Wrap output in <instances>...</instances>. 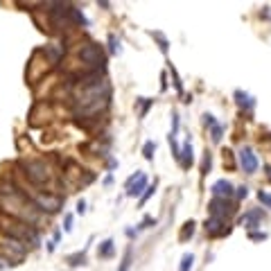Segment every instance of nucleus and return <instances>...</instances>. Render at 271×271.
Segmentation results:
<instances>
[{"mask_svg": "<svg viewBox=\"0 0 271 271\" xmlns=\"http://www.w3.org/2000/svg\"><path fill=\"white\" fill-rule=\"evenodd\" d=\"M16 167L21 170V174H23L27 181L34 185V188H50L54 183V172L52 167L47 165L43 158H21L16 163Z\"/></svg>", "mask_w": 271, "mask_h": 271, "instance_id": "f257e3e1", "label": "nucleus"}, {"mask_svg": "<svg viewBox=\"0 0 271 271\" xmlns=\"http://www.w3.org/2000/svg\"><path fill=\"white\" fill-rule=\"evenodd\" d=\"M0 233L7 237H14V240H21L23 244H32V247H39L41 235H39V228L25 224V222H18V219H2L0 222Z\"/></svg>", "mask_w": 271, "mask_h": 271, "instance_id": "f03ea898", "label": "nucleus"}, {"mask_svg": "<svg viewBox=\"0 0 271 271\" xmlns=\"http://www.w3.org/2000/svg\"><path fill=\"white\" fill-rule=\"evenodd\" d=\"M25 197L30 199V203L41 212V215H57V212L64 208V197L54 195L50 190H36V192H30V195H25Z\"/></svg>", "mask_w": 271, "mask_h": 271, "instance_id": "7ed1b4c3", "label": "nucleus"}, {"mask_svg": "<svg viewBox=\"0 0 271 271\" xmlns=\"http://www.w3.org/2000/svg\"><path fill=\"white\" fill-rule=\"evenodd\" d=\"M77 54H79V61L86 66V70H104L106 54H104L100 43H95V41L84 43Z\"/></svg>", "mask_w": 271, "mask_h": 271, "instance_id": "20e7f679", "label": "nucleus"}, {"mask_svg": "<svg viewBox=\"0 0 271 271\" xmlns=\"http://www.w3.org/2000/svg\"><path fill=\"white\" fill-rule=\"evenodd\" d=\"M25 255H27V244L0 233V258H5L9 265H18Z\"/></svg>", "mask_w": 271, "mask_h": 271, "instance_id": "39448f33", "label": "nucleus"}, {"mask_svg": "<svg viewBox=\"0 0 271 271\" xmlns=\"http://www.w3.org/2000/svg\"><path fill=\"white\" fill-rule=\"evenodd\" d=\"M208 212L210 217H219V219H230L237 212L235 203L230 199H219V197H212V201L208 203Z\"/></svg>", "mask_w": 271, "mask_h": 271, "instance_id": "423d86ee", "label": "nucleus"}, {"mask_svg": "<svg viewBox=\"0 0 271 271\" xmlns=\"http://www.w3.org/2000/svg\"><path fill=\"white\" fill-rule=\"evenodd\" d=\"M149 188V179L142 174V172H136V174H131L129 179H127V183H124V195L127 197H138V195H142L145 190Z\"/></svg>", "mask_w": 271, "mask_h": 271, "instance_id": "0eeeda50", "label": "nucleus"}, {"mask_svg": "<svg viewBox=\"0 0 271 271\" xmlns=\"http://www.w3.org/2000/svg\"><path fill=\"white\" fill-rule=\"evenodd\" d=\"M237 163H240V167L244 170V174H255L260 167V160L251 147H242L240 152H237Z\"/></svg>", "mask_w": 271, "mask_h": 271, "instance_id": "6e6552de", "label": "nucleus"}, {"mask_svg": "<svg viewBox=\"0 0 271 271\" xmlns=\"http://www.w3.org/2000/svg\"><path fill=\"white\" fill-rule=\"evenodd\" d=\"M206 233L208 237H224L230 233V224L228 219H219V217H208L206 219Z\"/></svg>", "mask_w": 271, "mask_h": 271, "instance_id": "1a4fd4ad", "label": "nucleus"}, {"mask_svg": "<svg viewBox=\"0 0 271 271\" xmlns=\"http://www.w3.org/2000/svg\"><path fill=\"white\" fill-rule=\"evenodd\" d=\"M262 219H265V212L260 210V208H253V210H247L244 215L240 217V224L248 230H255L260 224H262Z\"/></svg>", "mask_w": 271, "mask_h": 271, "instance_id": "9d476101", "label": "nucleus"}, {"mask_svg": "<svg viewBox=\"0 0 271 271\" xmlns=\"http://www.w3.org/2000/svg\"><path fill=\"white\" fill-rule=\"evenodd\" d=\"M212 197H219V199H233V195H235V185L230 181H226V179H219V181L212 183L210 188Z\"/></svg>", "mask_w": 271, "mask_h": 271, "instance_id": "9b49d317", "label": "nucleus"}, {"mask_svg": "<svg viewBox=\"0 0 271 271\" xmlns=\"http://www.w3.org/2000/svg\"><path fill=\"white\" fill-rule=\"evenodd\" d=\"M203 124L210 129V140L212 142H222V136H224V127L215 120V115L210 113H203Z\"/></svg>", "mask_w": 271, "mask_h": 271, "instance_id": "f8f14e48", "label": "nucleus"}, {"mask_svg": "<svg viewBox=\"0 0 271 271\" xmlns=\"http://www.w3.org/2000/svg\"><path fill=\"white\" fill-rule=\"evenodd\" d=\"M233 95H235L237 106H240V109L247 113V115H251V111H253V106H255V97H253V95L244 93V90H235Z\"/></svg>", "mask_w": 271, "mask_h": 271, "instance_id": "ddd939ff", "label": "nucleus"}, {"mask_svg": "<svg viewBox=\"0 0 271 271\" xmlns=\"http://www.w3.org/2000/svg\"><path fill=\"white\" fill-rule=\"evenodd\" d=\"M192 163H195V156H192V140H190V138H185V142H183V147H181V158H179V165H181L183 170H190V167H192Z\"/></svg>", "mask_w": 271, "mask_h": 271, "instance_id": "4468645a", "label": "nucleus"}, {"mask_svg": "<svg viewBox=\"0 0 271 271\" xmlns=\"http://www.w3.org/2000/svg\"><path fill=\"white\" fill-rule=\"evenodd\" d=\"M113 251H115V242L109 237V240H104L100 244V248H97V255H100V258H111Z\"/></svg>", "mask_w": 271, "mask_h": 271, "instance_id": "2eb2a0df", "label": "nucleus"}, {"mask_svg": "<svg viewBox=\"0 0 271 271\" xmlns=\"http://www.w3.org/2000/svg\"><path fill=\"white\" fill-rule=\"evenodd\" d=\"M195 222H192V219H190V222H185V224H183V228H181V233H179V242H188L190 237L195 235Z\"/></svg>", "mask_w": 271, "mask_h": 271, "instance_id": "dca6fc26", "label": "nucleus"}, {"mask_svg": "<svg viewBox=\"0 0 271 271\" xmlns=\"http://www.w3.org/2000/svg\"><path fill=\"white\" fill-rule=\"evenodd\" d=\"M167 72H170L172 79H174V89H177V93L183 97V82H181V77H179V70L172 64H167Z\"/></svg>", "mask_w": 271, "mask_h": 271, "instance_id": "f3484780", "label": "nucleus"}, {"mask_svg": "<svg viewBox=\"0 0 271 271\" xmlns=\"http://www.w3.org/2000/svg\"><path fill=\"white\" fill-rule=\"evenodd\" d=\"M131 258H134V247H127L124 248V255H122V262H120V269L118 271H127L131 267Z\"/></svg>", "mask_w": 271, "mask_h": 271, "instance_id": "a211bd4d", "label": "nucleus"}, {"mask_svg": "<svg viewBox=\"0 0 271 271\" xmlns=\"http://www.w3.org/2000/svg\"><path fill=\"white\" fill-rule=\"evenodd\" d=\"M138 104H140V111H138V115H140V120L142 118H147V111L152 109V104H154V100H149V97H138Z\"/></svg>", "mask_w": 271, "mask_h": 271, "instance_id": "6ab92c4d", "label": "nucleus"}, {"mask_svg": "<svg viewBox=\"0 0 271 271\" xmlns=\"http://www.w3.org/2000/svg\"><path fill=\"white\" fill-rule=\"evenodd\" d=\"M68 265L70 267H79V265H84L86 262V251H79V253H72V255H68Z\"/></svg>", "mask_w": 271, "mask_h": 271, "instance_id": "aec40b11", "label": "nucleus"}, {"mask_svg": "<svg viewBox=\"0 0 271 271\" xmlns=\"http://www.w3.org/2000/svg\"><path fill=\"white\" fill-rule=\"evenodd\" d=\"M210 167H212V154L208 152H203V160H201V177H206L208 172H210Z\"/></svg>", "mask_w": 271, "mask_h": 271, "instance_id": "412c9836", "label": "nucleus"}, {"mask_svg": "<svg viewBox=\"0 0 271 271\" xmlns=\"http://www.w3.org/2000/svg\"><path fill=\"white\" fill-rule=\"evenodd\" d=\"M154 152H156V142L154 140H147L142 145V156H145V160H154Z\"/></svg>", "mask_w": 271, "mask_h": 271, "instance_id": "4be33fe9", "label": "nucleus"}, {"mask_svg": "<svg viewBox=\"0 0 271 271\" xmlns=\"http://www.w3.org/2000/svg\"><path fill=\"white\" fill-rule=\"evenodd\" d=\"M149 34L154 36V39H156V41H158V47H160V52L163 54H167V47H170V43H167V39L163 34H160V32H149Z\"/></svg>", "mask_w": 271, "mask_h": 271, "instance_id": "5701e85b", "label": "nucleus"}, {"mask_svg": "<svg viewBox=\"0 0 271 271\" xmlns=\"http://www.w3.org/2000/svg\"><path fill=\"white\" fill-rule=\"evenodd\" d=\"M192 262H195V255H192V253H183L179 271H190V269H192Z\"/></svg>", "mask_w": 271, "mask_h": 271, "instance_id": "b1692460", "label": "nucleus"}, {"mask_svg": "<svg viewBox=\"0 0 271 271\" xmlns=\"http://www.w3.org/2000/svg\"><path fill=\"white\" fill-rule=\"evenodd\" d=\"M154 192H156V183H154V185H149V188L147 190H145V192H142V195H140V201H138V206H145V203H147V201L149 199H152V195H154Z\"/></svg>", "mask_w": 271, "mask_h": 271, "instance_id": "393cba45", "label": "nucleus"}, {"mask_svg": "<svg viewBox=\"0 0 271 271\" xmlns=\"http://www.w3.org/2000/svg\"><path fill=\"white\" fill-rule=\"evenodd\" d=\"M258 201L265 208H271V192H265V190H258Z\"/></svg>", "mask_w": 271, "mask_h": 271, "instance_id": "a878e982", "label": "nucleus"}, {"mask_svg": "<svg viewBox=\"0 0 271 271\" xmlns=\"http://www.w3.org/2000/svg\"><path fill=\"white\" fill-rule=\"evenodd\" d=\"M109 52H111V54L120 52V41L115 39V34H109Z\"/></svg>", "mask_w": 271, "mask_h": 271, "instance_id": "bb28decb", "label": "nucleus"}, {"mask_svg": "<svg viewBox=\"0 0 271 271\" xmlns=\"http://www.w3.org/2000/svg\"><path fill=\"white\" fill-rule=\"evenodd\" d=\"M248 240L262 242V240H267V233H262V230H248Z\"/></svg>", "mask_w": 271, "mask_h": 271, "instance_id": "cd10ccee", "label": "nucleus"}, {"mask_svg": "<svg viewBox=\"0 0 271 271\" xmlns=\"http://www.w3.org/2000/svg\"><path fill=\"white\" fill-rule=\"evenodd\" d=\"M177 134H179V113L172 111V131H170V136L177 138Z\"/></svg>", "mask_w": 271, "mask_h": 271, "instance_id": "c85d7f7f", "label": "nucleus"}, {"mask_svg": "<svg viewBox=\"0 0 271 271\" xmlns=\"http://www.w3.org/2000/svg\"><path fill=\"white\" fill-rule=\"evenodd\" d=\"M226 163H228L230 170L235 167V160H233V152H230V149H224V167H226Z\"/></svg>", "mask_w": 271, "mask_h": 271, "instance_id": "c756f323", "label": "nucleus"}, {"mask_svg": "<svg viewBox=\"0 0 271 271\" xmlns=\"http://www.w3.org/2000/svg\"><path fill=\"white\" fill-rule=\"evenodd\" d=\"M64 230L66 233H70L72 230V215L70 212H66V217H64Z\"/></svg>", "mask_w": 271, "mask_h": 271, "instance_id": "7c9ffc66", "label": "nucleus"}, {"mask_svg": "<svg viewBox=\"0 0 271 271\" xmlns=\"http://www.w3.org/2000/svg\"><path fill=\"white\" fill-rule=\"evenodd\" d=\"M149 226H156V219L145 217V219L140 222V226H138V230H145V228H149Z\"/></svg>", "mask_w": 271, "mask_h": 271, "instance_id": "2f4dec72", "label": "nucleus"}, {"mask_svg": "<svg viewBox=\"0 0 271 271\" xmlns=\"http://www.w3.org/2000/svg\"><path fill=\"white\" fill-rule=\"evenodd\" d=\"M235 195H237V199H244V197L248 195V188H247V185H240V188L235 190Z\"/></svg>", "mask_w": 271, "mask_h": 271, "instance_id": "473e14b6", "label": "nucleus"}, {"mask_svg": "<svg viewBox=\"0 0 271 271\" xmlns=\"http://www.w3.org/2000/svg\"><path fill=\"white\" fill-rule=\"evenodd\" d=\"M167 90V72H160V93Z\"/></svg>", "mask_w": 271, "mask_h": 271, "instance_id": "72a5a7b5", "label": "nucleus"}, {"mask_svg": "<svg viewBox=\"0 0 271 271\" xmlns=\"http://www.w3.org/2000/svg\"><path fill=\"white\" fill-rule=\"evenodd\" d=\"M77 212H79V215H84V212H86V201H84V199L77 201Z\"/></svg>", "mask_w": 271, "mask_h": 271, "instance_id": "f704fd0d", "label": "nucleus"}, {"mask_svg": "<svg viewBox=\"0 0 271 271\" xmlns=\"http://www.w3.org/2000/svg\"><path fill=\"white\" fill-rule=\"evenodd\" d=\"M111 183H113V177H111V174H109V177L104 179V185H111Z\"/></svg>", "mask_w": 271, "mask_h": 271, "instance_id": "c9c22d12", "label": "nucleus"}, {"mask_svg": "<svg viewBox=\"0 0 271 271\" xmlns=\"http://www.w3.org/2000/svg\"><path fill=\"white\" fill-rule=\"evenodd\" d=\"M265 170H267V179H269V181H271V165H267Z\"/></svg>", "mask_w": 271, "mask_h": 271, "instance_id": "e433bc0d", "label": "nucleus"}]
</instances>
